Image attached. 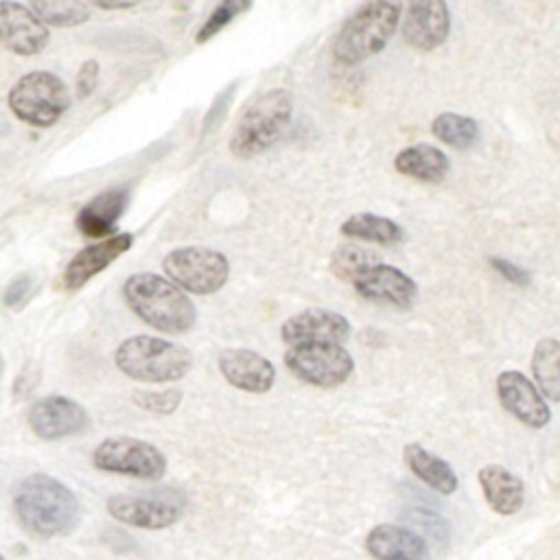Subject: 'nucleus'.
Listing matches in <instances>:
<instances>
[{
    "label": "nucleus",
    "mask_w": 560,
    "mask_h": 560,
    "mask_svg": "<svg viewBox=\"0 0 560 560\" xmlns=\"http://www.w3.org/2000/svg\"><path fill=\"white\" fill-rule=\"evenodd\" d=\"M13 512L26 534L39 540L68 536L79 523V501L59 479L28 475L13 494Z\"/></svg>",
    "instance_id": "1"
},
{
    "label": "nucleus",
    "mask_w": 560,
    "mask_h": 560,
    "mask_svg": "<svg viewBox=\"0 0 560 560\" xmlns=\"http://www.w3.org/2000/svg\"><path fill=\"white\" fill-rule=\"evenodd\" d=\"M127 306L151 328L184 335L197 322V308L192 300L171 280L158 273H133L122 284Z\"/></svg>",
    "instance_id": "2"
},
{
    "label": "nucleus",
    "mask_w": 560,
    "mask_h": 560,
    "mask_svg": "<svg viewBox=\"0 0 560 560\" xmlns=\"http://www.w3.org/2000/svg\"><path fill=\"white\" fill-rule=\"evenodd\" d=\"M402 20L400 2H365L339 28L332 55L343 66H354L381 52Z\"/></svg>",
    "instance_id": "3"
},
{
    "label": "nucleus",
    "mask_w": 560,
    "mask_h": 560,
    "mask_svg": "<svg viewBox=\"0 0 560 560\" xmlns=\"http://www.w3.org/2000/svg\"><path fill=\"white\" fill-rule=\"evenodd\" d=\"M114 361L125 376L140 383H173L184 378L192 368L190 350L151 335L125 339Z\"/></svg>",
    "instance_id": "4"
},
{
    "label": "nucleus",
    "mask_w": 560,
    "mask_h": 560,
    "mask_svg": "<svg viewBox=\"0 0 560 560\" xmlns=\"http://www.w3.org/2000/svg\"><path fill=\"white\" fill-rule=\"evenodd\" d=\"M293 116V98L287 90L276 88L260 94L241 114L230 136V153L249 160L267 151L289 127Z\"/></svg>",
    "instance_id": "5"
},
{
    "label": "nucleus",
    "mask_w": 560,
    "mask_h": 560,
    "mask_svg": "<svg viewBox=\"0 0 560 560\" xmlns=\"http://www.w3.org/2000/svg\"><path fill=\"white\" fill-rule=\"evenodd\" d=\"M9 109L31 127H52L70 107V90L46 70L26 72L7 94Z\"/></svg>",
    "instance_id": "6"
},
{
    "label": "nucleus",
    "mask_w": 560,
    "mask_h": 560,
    "mask_svg": "<svg viewBox=\"0 0 560 560\" xmlns=\"http://www.w3.org/2000/svg\"><path fill=\"white\" fill-rule=\"evenodd\" d=\"M162 267L173 284L197 295L217 293L230 276L228 258L210 247H179L164 256Z\"/></svg>",
    "instance_id": "7"
},
{
    "label": "nucleus",
    "mask_w": 560,
    "mask_h": 560,
    "mask_svg": "<svg viewBox=\"0 0 560 560\" xmlns=\"http://www.w3.org/2000/svg\"><path fill=\"white\" fill-rule=\"evenodd\" d=\"M289 372L313 387H337L354 370V359L341 343H300L284 352Z\"/></svg>",
    "instance_id": "8"
},
{
    "label": "nucleus",
    "mask_w": 560,
    "mask_h": 560,
    "mask_svg": "<svg viewBox=\"0 0 560 560\" xmlns=\"http://www.w3.org/2000/svg\"><path fill=\"white\" fill-rule=\"evenodd\" d=\"M92 464L105 472L147 481H158L166 472V457L160 448L127 435L103 440L92 453Z\"/></svg>",
    "instance_id": "9"
},
{
    "label": "nucleus",
    "mask_w": 560,
    "mask_h": 560,
    "mask_svg": "<svg viewBox=\"0 0 560 560\" xmlns=\"http://www.w3.org/2000/svg\"><path fill=\"white\" fill-rule=\"evenodd\" d=\"M186 510V499L177 490H158L151 494H112L107 512L116 521L140 529H164L175 525Z\"/></svg>",
    "instance_id": "10"
},
{
    "label": "nucleus",
    "mask_w": 560,
    "mask_h": 560,
    "mask_svg": "<svg viewBox=\"0 0 560 560\" xmlns=\"http://www.w3.org/2000/svg\"><path fill=\"white\" fill-rule=\"evenodd\" d=\"M26 422L37 438L52 442L83 433L90 424V416L68 396H46L28 407Z\"/></svg>",
    "instance_id": "11"
},
{
    "label": "nucleus",
    "mask_w": 560,
    "mask_h": 560,
    "mask_svg": "<svg viewBox=\"0 0 560 560\" xmlns=\"http://www.w3.org/2000/svg\"><path fill=\"white\" fill-rule=\"evenodd\" d=\"M501 407L529 429H542L551 420V409L538 387L518 370H503L497 376Z\"/></svg>",
    "instance_id": "12"
},
{
    "label": "nucleus",
    "mask_w": 560,
    "mask_h": 560,
    "mask_svg": "<svg viewBox=\"0 0 560 560\" xmlns=\"http://www.w3.org/2000/svg\"><path fill=\"white\" fill-rule=\"evenodd\" d=\"M402 39L418 52H431L442 46L451 33V11L442 0L411 2L402 18Z\"/></svg>",
    "instance_id": "13"
},
{
    "label": "nucleus",
    "mask_w": 560,
    "mask_h": 560,
    "mask_svg": "<svg viewBox=\"0 0 560 560\" xmlns=\"http://www.w3.org/2000/svg\"><path fill=\"white\" fill-rule=\"evenodd\" d=\"M48 26L20 2H0V44L15 55H37L48 46Z\"/></svg>",
    "instance_id": "14"
},
{
    "label": "nucleus",
    "mask_w": 560,
    "mask_h": 560,
    "mask_svg": "<svg viewBox=\"0 0 560 560\" xmlns=\"http://www.w3.org/2000/svg\"><path fill=\"white\" fill-rule=\"evenodd\" d=\"M282 341L300 343H343L350 337V322L335 311L306 308L291 315L280 328Z\"/></svg>",
    "instance_id": "15"
},
{
    "label": "nucleus",
    "mask_w": 560,
    "mask_h": 560,
    "mask_svg": "<svg viewBox=\"0 0 560 560\" xmlns=\"http://www.w3.org/2000/svg\"><path fill=\"white\" fill-rule=\"evenodd\" d=\"M352 284L363 300L376 302V304H389L396 308H409L418 293V284L411 276L385 262L370 267Z\"/></svg>",
    "instance_id": "16"
},
{
    "label": "nucleus",
    "mask_w": 560,
    "mask_h": 560,
    "mask_svg": "<svg viewBox=\"0 0 560 560\" xmlns=\"http://www.w3.org/2000/svg\"><path fill=\"white\" fill-rule=\"evenodd\" d=\"M219 370L223 378L236 389L249 394H265L276 383V368L262 354L247 348H225L219 354Z\"/></svg>",
    "instance_id": "17"
},
{
    "label": "nucleus",
    "mask_w": 560,
    "mask_h": 560,
    "mask_svg": "<svg viewBox=\"0 0 560 560\" xmlns=\"http://www.w3.org/2000/svg\"><path fill=\"white\" fill-rule=\"evenodd\" d=\"M131 245H133V236L129 232H120V234H114V236H109L101 243L83 247L81 252H77L72 256L68 267L63 269V276H61L63 289L77 291L90 278H94L96 273L107 269L118 256L129 252Z\"/></svg>",
    "instance_id": "18"
},
{
    "label": "nucleus",
    "mask_w": 560,
    "mask_h": 560,
    "mask_svg": "<svg viewBox=\"0 0 560 560\" xmlns=\"http://www.w3.org/2000/svg\"><path fill=\"white\" fill-rule=\"evenodd\" d=\"M365 549L376 560H431L422 536L392 523L372 527L365 536Z\"/></svg>",
    "instance_id": "19"
},
{
    "label": "nucleus",
    "mask_w": 560,
    "mask_h": 560,
    "mask_svg": "<svg viewBox=\"0 0 560 560\" xmlns=\"http://www.w3.org/2000/svg\"><path fill=\"white\" fill-rule=\"evenodd\" d=\"M129 203L127 188H109L90 199L77 214V230L90 238L114 236V228Z\"/></svg>",
    "instance_id": "20"
},
{
    "label": "nucleus",
    "mask_w": 560,
    "mask_h": 560,
    "mask_svg": "<svg viewBox=\"0 0 560 560\" xmlns=\"http://www.w3.org/2000/svg\"><path fill=\"white\" fill-rule=\"evenodd\" d=\"M477 479H479V486H481V492H483L488 505L497 514L510 516L523 508L525 486H523L521 477L514 475L512 470H508L505 466L488 464V466L479 468Z\"/></svg>",
    "instance_id": "21"
},
{
    "label": "nucleus",
    "mask_w": 560,
    "mask_h": 560,
    "mask_svg": "<svg viewBox=\"0 0 560 560\" xmlns=\"http://www.w3.org/2000/svg\"><path fill=\"white\" fill-rule=\"evenodd\" d=\"M394 168L405 175L411 177L416 182H427V184H438L446 177L451 162L446 158L444 151H440L433 144L427 142H418L411 144L407 149H402L396 158H394Z\"/></svg>",
    "instance_id": "22"
},
{
    "label": "nucleus",
    "mask_w": 560,
    "mask_h": 560,
    "mask_svg": "<svg viewBox=\"0 0 560 560\" xmlns=\"http://www.w3.org/2000/svg\"><path fill=\"white\" fill-rule=\"evenodd\" d=\"M402 457L405 464L409 466V470L429 488H433L440 494H453L459 486L455 470L451 468L448 462H444L442 457H438L435 453L427 451L424 446H420L418 442H409L402 448Z\"/></svg>",
    "instance_id": "23"
},
{
    "label": "nucleus",
    "mask_w": 560,
    "mask_h": 560,
    "mask_svg": "<svg viewBox=\"0 0 560 560\" xmlns=\"http://www.w3.org/2000/svg\"><path fill=\"white\" fill-rule=\"evenodd\" d=\"M341 234L354 241H365V243H378V245H396L400 241H405V230L387 219V217H378L372 212H357L352 217H348L341 223Z\"/></svg>",
    "instance_id": "24"
},
{
    "label": "nucleus",
    "mask_w": 560,
    "mask_h": 560,
    "mask_svg": "<svg viewBox=\"0 0 560 560\" xmlns=\"http://www.w3.org/2000/svg\"><path fill=\"white\" fill-rule=\"evenodd\" d=\"M532 374L538 392L547 400L560 402V339L545 337L534 346Z\"/></svg>",
    "instance_id": "25"
},
{
    "label": "nucleus",
    "mask_w": 560,
    "mask_h": 560,
    "mask_svg": "<svg viewBox=\"0 0 560 560\" xmlns=\"http://www.w3.org/2000/svg\"><path fill=\"white\" fill-rule=\"evenodd\" d=\"M431 133L453 149H468L479 140V125L470 116L442 112L433 118Z\"/></svg>",
    "instance_id": "26"
},
{
    "label": "nucleus",
    "mask_w": 560,
    "mask_h": 560,
    "mask_svg": "<svg viewBox=\"0 0 560 560\" xmlns=\"http://www.w3.org/2000/svg\"><path fill=\"white\" fill-rule=\"evenodd\" d=\"M378 262H381V258L372 249H368L363 245L346 243L332 252L330 271H332V276H337L343 282H354L359 276H363L370 267H374Z\"/></svg>",
    "instance_id": "27"
},
{
    "label": "nucleus",
    "mask_w": 560,
    "mask_h": 560,
    "mask_svg": "<svg viewBox=\"0 0 560 560\" xmlns=\"http://www.w3.org/2000/svg\"><path fill=\"white\" fill-rule=\"evenodd\" d=\"M28 7L46 26L57 28L79 26L90 18V7L83 2H33Z\"/></svg>",
    "instance_id": "28"
},
{
    "label": "nucleus",
    "mask_w": 560,
    "mask_h": 560,
    "mask_svg": "<svg viewBox=\"0 0 560 560\" xmlns=\"http://www.w3.org/2000/svg\"><path fill=\"white\" fill-rule=\"evenodd\" d=\"M405 518H407V523H409L416 532L424 534V536L431 538L435 545H440V547H446V545H448L451 527H448V521H446L442 514H438V512H433V510H429V508H411V510H407Z\"/></svg>",
    "instance_id": "29"
},
{
    "label": "nucleus",
    "mask_w": 560,
    "mask_h": 560,
    "mask_svg": "<svg viewBox=\"0 0 560 560\" xmlns=\"http://www.w3.org/2000/svg\"><path fill=\"white\" fill-rule=\"evenodd\" d=\"M252 2H241V0H225L221 4H217L212 9V13L208 15V20L201 24V28L197 31L195 42L203 44L208 39H212L214 35H219L234 18H238L243 11H249Z\"/></svg>",
    "instance_id": "30"
},
{
    "label": "nucleus",
    "mask_w": 560,
    "mask_h": 560,
    "mask_svg": "<svg viewBox=\"0 0 560 560\" xmlns=\"http://www.w3.org/2000/svg\"><path fill=\"white\" fill-rule=\"evenodd\" d=\"M133 402L140 409L153 411V413H173L179 402H182V392L177 387H166V389H138L133 392Z\"/></svg>",
    "instance_id": "31"
},
{
    "label": "nucleus",
    "mask_w": 560,
    "mask_h": 560,
    "mask_svg": "<svg viewBox=\"0 0 560 560\" xmlns=\"http://www.w3.org/2000/svg\"><path fill=\"white\" fill-rule=\"evenodd\" d=\"M31 293H33V276L31 273H20L4 289L2 304L9 306V308H20L31 298Z\"/></svg>",
    "instance_id": "32"
},
{
    "label": "nucleus",
    "mask_w": 560,
    "mask_h": 560,
    "mask_svg": "<svg viewBox=\"0 0 560 560\" xmlns=\"http://www.w3.org/2000/svg\"><path fill=\"white\" fill-rule=\"evenodd\" d=\"M490 267L503 278V280H508V282H512V284H516V287H525L527 282H529V273L523 269V267H518L516 262H512V260H505V258H499V256H490Z\"/></svg>",
    "instance_id": "33"
},
{
    "label": "nucleus",
    "mask_w": 560,
    "mask_h": 560,
    "mask_svg": "<svg viewBox=\"0 0 560 560\" xmlns=\"http://www.w3.org/2000/svg\"><path fill=\"white\" fill-rule=\"evenodd\" d=\"M96 81H98V63L94 59L83 61V66L79 68V74H77V94H79V98L90 96L96 88Z\"/></svg>",
    "instance_id": "34"
},
{
    "label": "nucleus",
    "mask_w": 560,
    "mask_h": 560,
    "mask_svg": "<svg viewBox=\"0 0 560 560\" xmlns=\"http://www.w3.org/2000/svg\"><path fill=\"white\" fill-rule=\"evenodd\" d=\"M37 381H39V370L24 365L22 374L15 381V396H26L37 385Z\"/></svg>",
    "instance_id": "35"
},
{
    "label": "nucleus",
    "mask_w": 560,
    "mask_h": 560,
    "mask_svg": "<svg viewBox=\"0 0 560 560\" xmlns=\"http://www.w3.org/2000/svg\"><path fill=\"white\" fill-rule=\"evenodd\" d=\"M2 374H4V359H2V354H0V378H2Z\"/></svg>",
    "instance_id": "36"
},
{
    "label": "nucleus",
    "mask_w": 560,
    "mask_h": 560,
    "mask_svg": "<svg viewBox=\"0 0 560 560\" xmlns=\"http://www.w3.org/2000/svg\"><path fill=\"white\" fill-rule=\"evenodd\" d=\"M0 560H4V558H2V556H0Z\"/></svg>",
    "instance_id": "37"
}]
</instances>
